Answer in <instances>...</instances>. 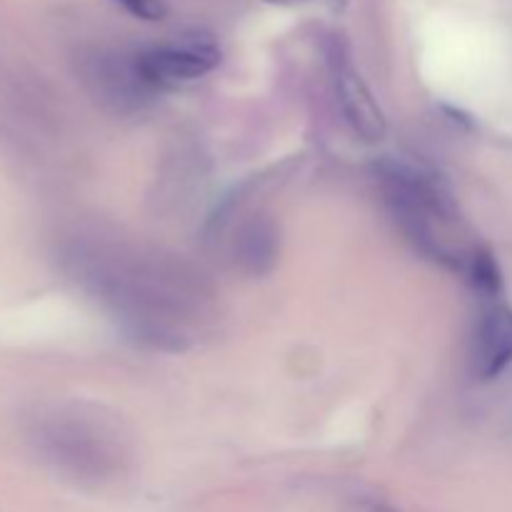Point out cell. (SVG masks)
<instances>
[{
  "label": "cell",
  "mask_w": 512,
  "mask_h": 512,
  "mask_svg": "<svg viewBox=\"0 0 512 512\" xmlns=\"http://www.w3.org/2000/svg\"><path fill=\"white\" fill-rule=\"evenodd\" d=\"M383 200L405 238L423 255L463 273L480 243L465 233L463 215L433 170L408 160L385 158L375 165Z\"/></svg>",
  "instance_id": "1"
},
{
  "label": "cell",
  "mask_w": 512,
  "mask_h": 512,
  "mask_svg": "<svg viewBox=\"0 0 512 512\" xmlns=\"http://www.w3.org/2000/svg\"><path fill=\"white\" fill-rule=\"evenodd\" d=\"M30 440L35 448L55 463L58 468L70 470V473H93L103 468L105 455L103 433L100 428L85 423L83 415L73 413H48L33 420V433Z\"/></svg>",
  "instance_id": "2"
},
{
  "label": "cell",
  "mask_w": 512,
  "mask_h": 512,
  "mask_svg": "<svg viewBox=\"0 0 512 512\" xmlns=\"http://www.w3.org/2000/svg\"><path fill=\"white\" fill-rule=\"evenodd\" d=\"M330 75H333L335 100H338L345 123L365 143H380L385 138V133H388L383 110L375 103L363 75L358 73V68L350 60L348 50L340 43H335L330 48Z\"/></svg>",
  "instance_id": "3"
},
{
  "label": "cell",
  "mask_w": 512,
  "mask_h": 512,
  "mask_svg": "<svg viewBox=\"0 0 512 512\" xmlns=\"http://www.w3.org/2000/svg\"><path fill=\"white\" fill-rule=\"evenodd\" d=\"M135 58H138L143 78L155 90H163L203 78L220 63V50L218 45L205 38H190L180 40V43L155 45Z\"/></svg>",
  "instance_id": "4"
},
{
  "label": "cell",
  "mask_w": 512,
  "mask_h": 512,
  "mask_svg": "<svg viewBox=\"0 0 512 512\" xmlns=\"http://www.w3.org/2000/svg\"><path fill=\"white\" fill-rule=\"evenodd\" d=\"M512 363V310L490 305L483 310L470 340V370L475 378L493 380Z\"/></svg>",
  "instance_id": "5"
},
{
  "label": "cell",
  "mask_w": 512,
  "mask_h": 512,
  "mask_svg": "<svg viewBox=\"0 0 512 512\" xmlns=\"http://www.w3.org/2000/svg\"><path fill=\"white\" fill-rule=\"evenodd\" d=\"M278 258V230L270 220L253 218L235 238V260L248 273H268Z\"/></svg>",
  "instance_id": "6"
},
{
  "label": "cell",
  "mask_w": 512,
  "mask_h": 512,
  "mask_svg": "<svg viewBox=\"0 0 512 512\" xmlns=\"http://www.w3.org/2000/svg\"><path fill=\"white\" fill-rule=\"evenodd\" d=\"M463 275L470 283V288L478 295H483L485 300H493L503 293V273H500V265L495 260L493 250L485 248V245H478L473 250V255L465 263Z\"/></svg>",
  "instance_id": "7"
},
{
  "label": "cell",
  "mask_w": 512,
  "mask_h": 512,
  "mask_svg": "<svg viewBox=\"0 0 512 512\" xmlns=\"http://www.w3.org/2000/svg\"><path fill=\"white\" fill-rule=\"evenodd\" d=\"M113 3H118L133 18L148 20V23H158V20L168 15V3L165 0H113Z\"/></svg>",
  "instance_id": "8"
},
{
  "label": "cell",
  "mask_w": 512,
  "mask_h": 512,
  "mask_svg": "<svg viewBox=\"0 0 512 512\" xmlns=\"http://www.w3.org/2000/svg\"><path fill=\"white\" fill-rule=\"evenodd\" d=\"M343 512H395V510L390 508L388 503H383V500L360 498V500H355V503H350Z\"/></svg>",
  "instance_id": "9"
},
{
  "label": "cell",
  "mask_w": 512,
  "mask_h": 512,
  "mask_svg": "<svg viewBox=\"0 0 512 512\" xmlns=\"http://www.w3.org/2000/svg\"><path fill=\"white\" fill-rule=\"evenodd\" d=\"M265 3H273V5H298V3H305V0H265Z\"/></svg>",
  "instance_id": "10"
}]
</instances>
